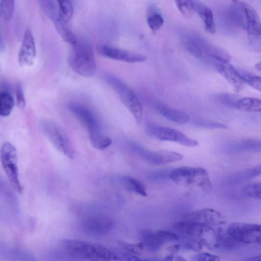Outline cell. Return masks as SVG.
<instances>
[{
    "instance_id": "cell-1",
    "label": "cell",
    "mask_w": 261,
    "mask_h": 261,
    "mask_svg": "<svg viewBox=\"0 0 261 261\" xmlns=\"http://www.w3.org/2000/svg\"><path fill=\"white\" fill-rule=\"evenodd\" d=\"M60 249L77 261H113L118 255L105 246L95 243L66 239L59 242Z\"/></svg>"
},
{
    "instance_id": "cell-2",
    "label": "cell",
    "mask_w": 261,
    "mask_h": 261,
    "mask_svg": "<svg viewBox=\"0 0 261 261\" xmlns=\"http://www.w3.org/2000/svg\"><path fill=\"white\" fill-rule=\"evenodd\" d=\"M67 107L69 111L87 128L91 143L95 148L104 150L111 144L112 140L102 132L100 121L93 110L77 102H70Z\"/></svg>"
},
{
    "instance_id": "cell-3",
    "label": "cell",
    "mask_w": 261,
    "mask_h": 261,
    "mask_svg": "<svg viewBox=\"0 0 261 261\" xmlns=\"http://www.w3.org/2000/svg\"><path fill=\"white\" fill-rule=\"evenodd\" d=\"M68 62L77 74L84 77L93 75L96 70V63L92 44L86 40H77L72 46Z\"/></svg>"
},
{
    "instance_id": "cell-4",
    "label": "cell",
    "mask_w": 261,
    "mask_h": 261,
    "mask_svg": "<svg viewBox=\"0 0 261 261\" xmlns=\"http://www.w3.org/2000/svg\"><path fill=\"white\" fill-rule=\"evenodd\" d=\"M187 50L194 57L215 65L218 62L229 63V54L198 36L190 37L185 43Z\"/></svg>"
},
{
    "instance_id": "cell-5",
    "label": "cell",
    "mask_w": 261,
    "mask_h": 261,
    "mask_svg": "<svg viewBox=\"0 0 261 261\" xmlns=\"http://www.w3.org/2000/svg\"><path fill=\"white\" fill-rule=\"evenodd\" d=\"M104 79L117 94L136 121L140 123L142 119L143 108L134 91L125 83L113 74H106Z\"/></svg>"
},
{
    "instance_id": "cell-6",
    "label": "cell",
    "mask_w": 261,
    "mask_h": 261,
    "mask_svg": "<svg viewBox=\"0 0 261 261\" xmlns=\"http://www.w3.org/2000/svg\"><path fill=\"white\" fill-rule=\"evenodd\" d=\"M170 179L183 185H196L201 189L208 191L212 184L207 171L201 167L182 166L172 170Z\"/></svg>"
},
{
    "instance_id": "cell-7",
    "label": "cell",
    "mask_w": 261,
    "mask_h": 261,
    "mask_svg": "<svg viewBox=\"0 0 261 261\" xmlns=\"http://www.w3.org/2000/svg\"><path fill=\"white\" fill-rule=\"evenodd\" d=\"M40 128L44 135L60 152L68 158L74 156V149L64 130L56 123L48 120H41Z\"/></svg>"
},
{
    "instance_id": "cell-8",
    "label": "cell",
    "mask_w": 261,
    "mask_h": 261,
    "mask_svg": "<svg viewBox=\"0 0 261 261\" xmlns=\"http://www.w3.org/2000/svg\"><path fill=\"white\" fill-rule=\"evenodd\" d=\"M43 12L53 22L61 38L71 46L76 44L77 39L68 25V22L61 15L57 1L43 0L39 1Z\"/></svg>"
},
{
    "instance_id": "cell-9",
    "label": "cell",
    "mask_w": 261,
    "mask_h": 261,
    "mask_svg": "<svg viewBox=\"0 0 261 261\" xmlns=\"http://www.w3.org/2000/svg\"><path fill=\"white\" fill-rule=\"evenodd\" d=\"M1 160L11 185L17 192L22 193L23 188L19 180L16 150L10 143L6 142L2 145Z\"/></svg>"
},
{
    "instance_id": "cell-10",
    "label": "cell",
    "mask_w": 261,
    "mask_h": 261,
    "mask_svg": "<svg viewBox=\"0 0 261 261\" xmlns=\"http://www.w3.org/2000/svg\"><path fill=\"white\" fill-rule=\"evenodd\" d=\"M227 231L239 243L261 245V224L233 222L229 225Z\"/></svg>"
},
{
    "instance_id": "cell-11",
    "label": "cell",
    "mask_w": 261,
    "mask_h": 261,
    "mask_svg": "<svg viewBox=\"0 0 261 261\" xmlns=\"http://www.w3.org/2000/svg\"><path fill=\"white\" fill-rule=\"evenodd\" d=\"M130 145L134 151L141 158L155 165L167 164L183 158L181 153L174 151L165 149L151 151L135 142H131Z\"/></svg>"
},
{
    "instance_id": "cell-12",
    "label": "cell",
    "mask_w": 261,
    "mask_h": 261,
    "mask_svg": "<svg viewBox=\"0 0 261 261\" xmlns=\"http://www.w3.org/2000/svg\"><path fill=\"white\" fill-rule=\"evenodd\" d=\"M147 129L151 135L162 141L174 142L189 147H195L198 144L196 140L174 128L151 124L148 125Z\"/></svg>"
},
{
    "instance_id": "cell-13",
    "label": "cell",
    "mask_w": 261,
    "mask_h": 261,
    "mask_svg": "<svg viewBox=\"0 0 261 261\" xmlns=\"http://www.w3.org/2000/svg\"><path fill=\"white\" fill-rule=\"evenodd\" d=\"M82 230L92 236L107 234L113 227V220L107 216H92L84 218L81 222Z\"/></svg>"
},
{
    "instance_id": "cell-14",
    "label": "cell",
    "mask_w": 261,
    "mask_h": 261,
    "mask_svg": "<svg viewBox=\"0 0 261 261\" xmlns=\"http://www.w3.org/2000/svg\"><path fill=\"white\" fill-rule=\"evenodd\" d=\"M97 50L99 54L104 57L127 63L141 62L147 59L144 55L107 45H99Z\"/></svg>"
},
{
    "instance_id": "cell-15",
    "label": "cell",
    "mask_w": 261,
    "mask_h": 261,
    "mask_svg": "<svg viewBox=\"0 0 261 261\" xmlns=\"http://www.w3.org/2000/svg\"><path fill=\"white\" fill-rule=\"evenodd\" d=\"M177 239L175 233L167 231L143 230L140 233L141 243L152 251L158 250L164 244Z\"/></svg>"
},
{
    "instance_id": "cell-16",
    "label": "cell",
    "mask_w": 261,
    "mask_h": 261,
    "mask_svg": "<svg viewBox=\"0 0 261 261\" xmlns=\"http://www.w3.org/2000/svg\"><path fill=\"white\" fill-rule=\"evenodd\" d=\"M36 55V48L32 32L27 29L24 33L18 56L20 66H30L33 64Z\"/></svg>"
},
{
    "instance_id": "cell-17",
    "label": "cell",
    "mask_w": 261,
    "mask_h": 261,
    "mask_svg": "<svg viewBox=\"0 0 261 261\" xmlns=\"http://www.w3.org/2000/svg\"><path fill=\"white\" fill-rule=\"evenodd\" d=\"M187 220L202 223L212 227L222 226L225 223L224 218L221 214L211 208H205L192 212L189 214Z\"/></svg>"
},
{
    "instance_id": "cell-18",
    "label": "cell",
    "mask_w": 261,
    "mask_h": 261,
    "mask_svg": "<svg viewBox=\"0 0 261 261\" xmlns=\"http://www.w3.org/2000/svg\"><path fill=\"white\" fill-rule=\"evenodd\" d=\"M240 4L244 12L246 30L250 37L261 36V20L255 10L249 4L241 1Z\"/></svg>"
},
{
    "instance_id": "cell-19",
    "label": "cell",
    "mask_w": 261,
    "mask_h": 261,
    "mask_svg": "<svg viewBox=\"0 0 261 261\" xmlns=\"http://www.w3.org/2000/svg\"><path fill=\"white\" fill-rule=\"evenodd\" d=\"M173 227L177 232L195 237L202 236L213 229L206 224L189 220L176 222Z\"/></svg>"
},
{
    "instance_id": "cell-20",
    "label": "cell",
    "mask_w": 261,
    "mask_h": 261,
    "mask_svg": "<svg viewBox=\"0 0 261 261\" xmlns=\"http://www.w3.org/2000/svg\"><path fill=\"white\" fill-rule=\"evenodd\" d=\"M217 70L237 91L243 87L244 81L239 72L229 63L218 62L215 65Z\"/></svg>"
},
{
    "instance_id": "cell-21",
    "label": "cell",
    "mask_w": 261,
    "mask_h": 261,
    "mask_svg": "<svg viewBox=\"0 0 261 261\" xmlns=\"http://www.w3.org/2000/svg\"><path fill=\"white\" fill-rule=\"evenodd\" d=\"M156 109L160 115L174 123L185 124L189 121V116L186 112L171 108L164 103L157 104Z\"/></svg>"
},
{
    "instance_id": "cell-22",
    "label": "cell",
    "mask_w": 261,
    "mask_h": 261,
    "mask_svg": "<svg viewBox=\"0 0 261 261\" xmlns=\"http://www.w3.org/2000/svg\"><path fill=\"white\" fill-rule=\"evenodd\" d=\"M194 11L196 12L202 20L206 31L211 33L215 32V23L213 14L211 9L203 3L193 1Z\"/></svg>"
},
{
    "instance_id": "cell-23",
    "label": "cell",
    "mask_w": 261,
    "mask_h": 261,
    "mask_svg": "<svg viewBox=\"0 0 261 261\" xmlns=\"http://www.w3.org/2000/svg\"><path fill=\"white\" fill-rule=\"evenodd\" d=\"M261 174V165L249 169H244L232 174L226 178L227 185L236 184Z\"/></svg>"
},
{
    "instance_id": "cell-24",
    "label": "cell",
    "mask_w": 261,
    "mask_h": 261,
    "mask_svg": "<svg viewBox=\"0 0 261 261\" xmlns=\"http://www.w3.org/2000/svg\"><path fill=\"white\" fill-rule=\"evenodd\" d=\"M227 14L229 19L234 24L246 29V22L245 16L240 2H233V3L228 8Z\"/></svg>"
},
{
    "instance_id": "cell-25",
    "label": "cell",
    "mask_w": 261,
    "mask_h": 261,
    "mask_svg": "<svg viewBox=\"0 0 261 261\" xmlns=\"http://www.w3.org/2000/svg\"><path fill=\"white\" fill-rule=\"evenodd\" d=\"M236 109L247 112H261V99L250 97L240 98Z\"/></svg>"
},
{
    "instance_id": "cell-26",
    "label": "cell",
    "mask_w": 261,
    "mask_h": 261,
    "mask_svg": "<svg viewBox=\"0 0 261 261\" xmlns=\"http://www.w3.org/2000/svg\"><path fill=\"white\" fill-rule=\"evenodd\" d=\"M124 187L129 191L135 193L141 196H147L146 188L140 181L129 176H124L122 178Z\"/></svg>"
},
{
    "instance_id": "cell-27",
    "label": "cell",
    "mask_w": 261,
    "mask_h": 261,
    "mask_svg": "<svg viewBox=\"0 0 261 261\" xmlns=\"http://www.w3.org/2000/svg\"><path fill=\"white\" fill-rule=\"evenodd\" d=\"M14 105L13 98L10 93L4 89L0 93V115L3 117L9 116Z\"/></svg>"
},
{
    "instance_id": "cell-28",
    "label": "cell",
    "mask_w": 261,
    "mask_h": 261,
    "mask_svg": "<svg viewBox=\"0 0 261 261\" xmlns=\"http://www.w3.org/2000/svg\"><path fill=\"white\" fill-rule=\"evenodd\" d=\"M233 149L254 152H261V140L247 139L233 145Z\"/></svg>"
},
{
    "instance_id": "cell-29",
    "label": "cell",
    "mask_w": 261,
    "mask_h": 261,
    "mask_svg": "<svg viewBox=\"0 0 261 261\" xmlns=\"http://www.w3.org/2000/svg\"><path fill=\"white\" fill-rule=\"evenodd\" d=\"M15 8L13 0H2L0 4V14L4 21L9 20L13 15Z\"/></svg>"
},
{
    "instance_id": "cell-30",
    "label": "cell",
    "mask_w": 261,
    "mask_h": 261,
    "mask_svg": "<svg viewBox=\"0 0 261 261\" xmlns=\"http://www.w3.org/2000/svg\"><path fill=\"white\" fill-rule=\"evenodd\" d=\"M59 11L63 18L68 22L73 13L72 2L69 0L57 1Z\"/></svg>"
},
{
    "instance_id": "cell-31",
    "label": "cell",
    "mask_w": 261,
    "mask_h": 261,
    "mask_svg": "<svg viewBox=\"0 0 261 261\" xmlns=\"http://www.w3.org/2000/svg\"><path fill=\"white\" fill-rule=\"evenodd\" d=\"M215 98L226 106L236 108L239 98L237 95L228 93H219L215 95Z\"/></svg>"
},
{
    "instance_id": "cell-32",
    "label": "cell",
    "mask_w": 261,
    "mask_h": 261,
    "mask_svg": "<svg viewBox=\"0 0 261 261\" xmlns=\"http://www.w3.org/2000/svg\"><path fill=\"white\" fill-rule=\"evenodd\" d=\"M171 170L167 169H159L149 172L146 178L152 182L161 181L170 178Z\"/></svg>"
},
{
    "instance_id": "cell-33",
    "label": "cell",
    "mask_w": 261,
    "mask_h": 261,
    "mask_svg": "<svg viewBox=\"0 0 261 261\" xmlns=\"http://www.w3.org/2000/svg\"><path fill=\"white\" fill-rule=\"evenodd\" d=\"M147 22L152 32L155 33L163 25L164 19L160 14L153 13L148 15Z\"/></svg>"
},
{
    "instance_id": "cell-34",
    "label": "cell",
    "mask_w": 261,
    "mask_h": 261,
    "mask_svg": "<svg viewBox=\"0 0 261 261\" xmlns=\"http://www.w3.org/2000/svg\"><path fill=\"white\" fill-rule=\"evenodd\" d=\"M244 82L253 88L261 92V77L249 73H240Z\"/></svg>"
},
{
    "instance_id": "cell-35",
    "label": "cell",
    "mask_w": 261,
    "mask_h": 261,
    "mask_svg": "<svg viewBox=\"0 0 261 261\" xmlns=\"http://www.w3.org/2000/svg\"><path fill=\"white\" fill-rule=\"evenodd\" d=\"M245 194L249 197L261 200V183H251L243 188Z\"/></svg>"
},
{
    "instance_id": "cell-36",
    "label": "cell",
    "mask_w": 261,
    "mask_h": 261,
    "mask_svg": "<svg viewBox=\"0 0 261 261\" xmlns=\"http://www.w3.org/2000/svg\"><path fill=\"white\" fill-rule=\"evenodd\" d=\"M175 3L179 11L185 16H191L194 11L193 1H175Z\"/></svg>"
},
{
    "instance_id": "cell-37",
    "label": "cell",
    "mask_w": 261,
    "mask_h": 261,
    "mask_svg": "<svg viewBox=\"0 0 261 261\" xmlns=\"http://www.w3.org/2000/svg\"><path fill=\"white\" fill-rule=\"evenodd\" d=\"M15 93L17 106L20 109H23L25 106V99L21 82L16 84Z\"/></svg>"
},
{
    "instance_id": "cell-38",
    "label": "cell",
    "mask_w": 261,
    "mask_h": 261,
    "mask_svg": "<svg viewBox=\"0 0 261 261\" xmlns=\"http://www.w3.org/2000/svg\"><path fill=\"white\" fill-rule=\"evenodd\" d=\"M195 261H221L219 256L209 253H200L194 257Z\"/></svg>"
},
{
    "instance_id": "cell-39",
    "label": "cell",
    "mask_w": 261,
    "mask_h": 261,
    "mask_svg": "<svg viewBox=\"0 0 261 261\" xmlns=\"http://www.w3.org/2000/svg\"><path fill=\"white\" fill-rule=\"evenodd\" d=\"M198 126L210 128H226L227 126L224 124L209 121H199L196 123Z\"/></svg>"
},
{
    "instance_id": "cell-40",
    "label": "cell",
    "mask_w": 261,
    "mask_h": 261,
    "mask_svg": "<svg viewBox=\"0 0 261 261\" xmlns=\"http://www.w3.org/2000/svg\"><path fill=\"white\" fill-rule=\"evenodd\" d=\"M122 247L124 248L128 252H130L131 253H137L140 251H141L144 247V245L141 243L137 244H128L122 243L121 244Z\"/></svg>"
},
{
    "instance_id": "cell-41",
    "label": "cell",
    "mask_w": 261,
    "mask_h": 261,
    "mask_svg": "<svg viewBox=\"0 0 261 261\" xmlns=\"http://www.w3.org/2000/svg\"><path fill=\"white\" fill-rule=\"evenodd\" d=\"M118 259L120 261H148V260H143L135 256L131 253H122L118 255Z\"/></svg>"
},
{
    "instance_id": "cell-42",
    "label": "cell",
    "mask_w": 261,
    "mask_h": 261,
    "mask_svg": "<svg viewBox=\"0 0 261 261\" xmlns=\"http://www.w3.org/2000/svg\"><path fill=\"white\" fill-rule=\"evenodd\" d=\"M148 261H187L184 258L179 256L171 255L162 259H148Z\"/></svg>"
},
{
    "instance_id": "cell-43",
    "label": "cell",
    "mask_w": 261,
    "mask_h": 261,
    "mask_svg": "<svg viewBox=\"0 0 261 261\" xmlns=\"http://www.w3.org/2000/svg\"><path fill=\"white\" fill-rule=\"evenodd\" d=\"M241 261H261V254L247 258Z\"/></svg>"
},
{
    "instance_id": "cell-44",
    "label": "cell",
    "mask_w": 261,
    "mask_h": 261,
    "mask_svg": "<svg viewBox=\"0 0 261 261\" xmlns=\"http://www.w3.org/2000/svg\"><path fill=\"white\" fill-rule=\"evenodd\" d=\"M255 69L261 71V62H259L255 65Z\"/></svg>"
}]
</instances>
